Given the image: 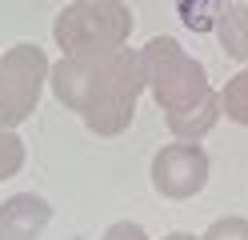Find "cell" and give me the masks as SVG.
I'll list each match as a JSON object with an SVG mask.
<instances>
[{
	"label": "cell",
	"mask_w": 248,
	"mask_h": 240,
	"mask_svg": "<svg viewBox=\"0 0 248 240\" xmlns=\"http://www.w3.org/2000/svg\"><path fill=\"white\" fill-rule=\"evenodd\" d=\"M200 240H248V220L244 216H220L208 224V232Z\"/></svg>",
	"instance_id": "7c38bea8"
},
{
	"label": "cell",
	"mask_w": 248,
	"mask_h": 240,
	"mask_svg": "<svg viewBox=\"0 0 248 240\" xmlns=\"http://www.w3.org/2000/svg\"><path fill=\"white\" fill-rule=\"evenodd\" d=\"M216 36H220V48L232 60H248V4L228 0V8L216 20Z\"/></svg>",
	"instance_id": "ba28073f"
},
{
	"label": "cell",
	"mask_w": 248,
	"mask_h": 240,
	"mask_svg": "<svg viewBox=\"0 0 248 240\" xmlns=\"http://www.w3.org/2000/svg\"><path fill=\"white\" fill-rule=\"evenodd\" d=\"M48 88L92 136H120L144 92L140 52L128 44L108 52H64L48 72Z\"/></svg>",
	"instance_id": "6da1fadb"
},
{
	"label": "cell",
	"mask_w": 248,
	"mask_h": 240,
	"mask_svg": "<svg viewBox=\"0 0 248 240\" xmlns=\"http://www.w3.org/2000/svg\"><path fill=\"white\" fill-rule=\"evenodd\" d=\"M228 8V0H176V16L192 32H216V20Z\"/></svg>",
	"instance_id": "9c48e42d"
},
{
	"label": "cell",
	"mask_w": 248,
	"mask_h": 240,
	"mask_svg": "<svg viewBox=\"0 0 248 240\" xmlns=\"http://www.w3.org/2000/svg\"><path fill=\"white\" fill-rule=\"evenodd\" d=\"M220 112H224L232 124H244L248 128V68H240L220 88Z\"/></svg>",
	"instance_id": "30bf717a"
},
{
	"label": "cell",
	"mask_w": 248,
	"mask_h": 240,
	"mask_svg": "<svg viewBox=\"0 0 248 240\" xmlns=\"http://www.w3.org/2000/svg\"><path fill=\"white\" fill-rule=\"evenodd\" d=\"M52 64L36 44H16L0 56V128H16L36 112Z\"/></svg>",
	"instance_id": "277c9868"
},
{
	"label": "cell",
	"mask_w": 248,
	"mask_h": 240,
	"mask_svg": "<svg viewBox=\"0 0 248 240\" xmlns=\"http://www.w3.org/2000/svg\"><path fill=\"white\" fill-rule=\"evenodd\" d=\"M132 24V8L124 0H76L56 12L52 36L64 52H108L128 44Z\"/></svg>",
	"instance_id": "3957f363"
},
{
	"label": "cell",
	"mask_w": 248,
	"mask_h": 240,
	"mask_svg": "<svg viewBox=\"0 0 248 240\" xmlns=\"http://www.w3.org/2000/svg\"><path fill=\"white\" fill-rule=\"evenodd\" d=\"M164 120H168V132L176 140H204L212 132V124L220 120V92L212 88L200 104L184 108V112H164Z\"/></svg>",
	"instance_id": "52a82bcc"
},
{
	"label": "cell",
	"mask_w": 248,
	"mask_h": 240,
	"mask_svg": "<svg viewBox=\"0 0 248 240\" xmlns=\"http://www.w3.org/2000/svg\"><path fill=\"white\" fill-rule=\"evenodd\" d=\"M140 68H144V88L156 96L164 112H184L212 92L204 64L188 56L172 36H152L140 48Z\"/></svg>",
	"instance_id": "7a4b0ae2"
},
{
	"label": "cell",
	"mask_w": 248,
	"mask_h": 240,
	"mask_svg": "<svg viewBox=\"0 0 248 240\" xmlns=\"http://www.w3.org/2000/svg\"><path fill=\"white\" fill-rule=\"evenodd\" d=\"M212 160L196 140H176L152 156V188L168 200H188L208 184Z\"/></svg>",
	"instance_id": "5b68a950"
},
{
	"label": "cell",
	"mask_w": 248,
	"mask_h": 240,
	"mask_svg": "<svg viewBox=\"0 0 248 240\" xmlns=\"http://www.w3.org/2000/svg\"><path fill=\"white\" fill-rule=\"evenodd\" d=\"M24 168V140L16 136V128H0V180L16 176Z\"/></svg>",
	"instance_id": "8fae6325"
},
{
	"label": "cell",
	"mask_w": 248,
	"mask_h": 240,
	"mask_svg": "<svg viewBox=\"0 0 248 240\" xmlns=\"http://www.w3.org/2000/svg\"><path fill=\"white\" fill-rule=\"evenodd\" d=\"M52 220V204L36 192H16L0 204V240H40Z\"/></svg>",
	"instance_id": "8992f818"
},
{
	"label": "cell",
	"mask_w": 248,
	"mask_h": 240,
	"mask_svg": "<svg viewBox=\"0 0 248 240\" xmlns=\"http://www.w3.org/2000/svg\"><path fill=\"white\" fill-rule=\"evenodd\" d=\"M100 240H148V232L136 220H116V224H108V232Z\"/></svg>",
	"instance_id": "4fadbf2b"
},
{
	"label": "cell",
	"mask_w": 248,
	"mask_h": 240,
	"mask_svg": "<svg viewBox=\"0 0 248 240\" xmlns=\"http://www.w3.org/2000/svg\"><path fill=\"white\" fill-rule=\"evenodd\" d=\"M160 240H200V236H192V232H168V236H160Z\"/></svg>",
	"instance_id": "5bb4252c"
}]
</instances>
